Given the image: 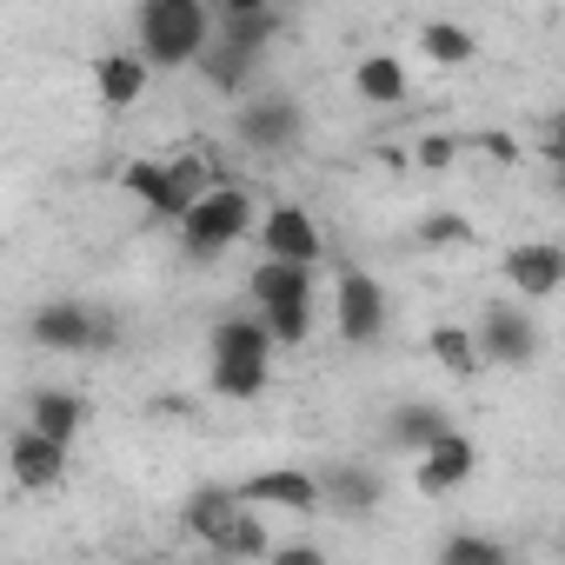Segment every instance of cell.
<instances>
[{
    "mask_svg": "<svg viewBox=\"0 0 565 565\" xmlns=\"http://www.w3.org/2000/svg\"><path fill=\"white\" fill-rule=\"evenodd\" d=\"M419 47H426V61H439V67H466V61L479 54V41H472L466 28H452V21H426V28H419Z\"/></svg>",
    "mask_w": 565,
    "mask_h": 565,
    "instance_id": "23",
    "label": "cell"
},
{
    "mask_svg": "<svg viewBox=\"0 0 565 565\" xmlns=\"http://www.w3.org/2000/svg\"><path fill=\"white\" fill-rule=\"evenodd\" d=\"M439 565H512V558H505V545H492L486 532H452V539L439 545Z\"/></svg>",
    "mask_w": 565,
    "mask_h": 565,
    "instance_id": "25",
    "label": "cell"
},
{
    "mask_svg": "<svg viewBox=\"0 0 565 565\" xmlns=\"http://www.w3.org/2000/svg\"><path fill=\"white\" fill-rule=\"evenodd\" d=\"M253 300H259V320L273 327L279 347H300L313 333V273L307 266H279V259H259L253 266Z\"/></svg>",
    "mask_w": 565,
    "mask_h": 565,
    "instance_id": "3",
    "label": "cell"
},
{
    "mask_svg": "<svg viewBox=\"0 0 565 565\" xmlns=\"http://www.w3.org/2000/svg\"><path fill=\"white\" fill-rule=\"evenodd\" d=\"M333 327H340L347 347H373L386 333V287H380L373 273H360V266L340 273V287H333Z\"/></svg>",
    "mask_w": 565,
    "mask_h": 565,
    "instance_id": "5",
    "label": "cell"
},
{
    "mask_svg": "<svg viewBox=\"0 0 565 565\" xmlns=\"http://www.w3.org/2000/svg\"><path fill=\"white\" fill-rule=\"evenodd\" d=\"M34 340H41V347H54V353H81V347H100V340H107V327H100L87 307L54 300V307H41V313H34Z\"/></svg>",
    "mask_w": 565,
    "mask_h": 565,
    "instance_id": "12",
    "label": "cell"
},
{
    "mask_svg": "<svg viewBox=\"0 0 565 565\" xmlns=\"http://www.w3.org/2000/svg\"><path fill=\"white\" fill-rule=\"evenodd\" d=\"M273 34H279V14H266L259 0H226V8H213V41H226V47H239L253 61H259V47Z\"/></svg>",
    "mask_w": 565,
    "mask_h": 565,
    "instance_id": "13",
    "label": "cell"
},
{
    "mask_svg": "<svg viewBox=\"0 0 565 565\" xmlns=\"http://www.w3.org/2000/svg\"><path fill=\"white\" fill-rule=\"evenodd\" d=\"M28 426L41 433V439H54V446H74V433L87 426V406L74 399V393H34V413H28Z\"/></svg>",
    "mask_w": 565,
    "mask_h": 565,
    "instance_id": "18",
    "label": "cell"
},
{
    "mask_svg": "<svg viewBox=\"0 0 565 565\" xmlns=\"http://www.w3.org/2000/svg\"><path fill=\"white\" fill-rule=\"evenodd\" d=\"M452 426H446V413L439 406H399L393 413V446H413V452H426V446H439Z\"/></svg>",
    "mask_w": 565,
    "mask_h": 565,
    "instance_id": "22",
    "label": "cell"
},
{
    "mask_svg": "<svg viewBox=\"0 0 565 565\" xmlns=\"http://www.w3.org/2000/svg\"><path fill=\"white\" fill-rule=\"evenodd\" d=\"M266 565H327V552L320 545H273Z\"/></svg>",
    "mask_w": 565,
    "mask_h": 565,
    "instance_id": "28",
    "label": "cell"
},
{
    "mask_svg": "<svg viewBox=\"0 0 565 565\" xmlns=\"http://www.w3.org/2000/svg\"><path fill=\"white\" fill-rule=\"evenodd\" d=\"M472 466H479L472 439H466V433H446L439 446H426V452H419V466H413V486H419L426 499H446V492H459V486L472 479Z\"/></svg>",
    "mask_w": 565,
    "mask_h": 565,
    "instance_id": "9",
    "label": "cell"
},
{
    "mask_svg": "<svg viewBox=\"0 0 565 565\" xmlns=\"http://www.w3.org/2000/svg\"><path fill=\"white\" fill-rule=\"evenodd\" d=\"M273 327L266 320H220L213 327V393L220 399H259L273 366Z\"/></svg>",
    "mask_w": 565,
    "mask_h": 565,
    "instance_id": "1",
    "label": "cell"
},
{
    "mask_svg": "<svg viewBox=\"0 0 565 565\" xmlns=\"http://www.w3.org/2000/svg\"><path fill=\"white\" fill-rule=\"evenodd\" d=\"M532 320L525 313H512V307H492L486 320H479V353L486 360H499V366H525L532 360Z\"/></svg>",
    "mask_w": 565,
    "mask_h": 565,
    "instance_id": "14",
    "label": "cell"
},
{
    "mask_svg": "<svg viewBox=\"0 0 565 565\" xmlns=\"http://www.w3.org/2000/svg\"><path fill=\"white\" fill-rule=\"evenodd\" d=\"M253 226H259L253 193L226 180V186H213V193H206V200L180 220V239H186V253H193V259H220V253H226L233 239H246Z\"/></svg>",
    "mask_w": 565,
    "mask_h": 565,
    "instance_id": "4",
    "label": "cell"
},
{
    "mask_svg": "<svg viewBox=\"0 0 565 565\" xmlns=\"http://www.w3.org/2000/svg\"><path fill=\"white\" fill-rule=\"evenodd\" d=\"M239 512H246V499H239V492H220V486H206V492H193V499H186V532H193V539H206V545L220 552Z\"/></svg>",
    "mask_w": 565,
    "mask_h": 565,
    "instance_id": "16",
    "label": "cell"
},
{
    "mask_svg": "<svg viewBox=\"0 0 565 565\" xmlns=\"http://www.w3.org/2000/svg\"><path fill=\"white\" fill-rule=\"evenodd\" d=\"M426 353L439 360V373H446V380H479V366H486V353H479V340H472L466 327H452V320L426 333Z\"/></svg>",
    "mask_w": 565,
    "mask_h": 565,
    "instance_id": "17",
    "label": "cell"
},
{
    "mask_svg": "<svg viewBox=\"0 0 565 565\" xmlns=\"http://www.w3.org/2000/svg\"><path fill=\"white\" fill-rule=\"evenodd\" d=\"M552 180H558V193H565V153H558V160H552Z\"/></svg>",
    "mask_w": 565,
    "mask_h": 565,
    "instance_id": "29",
    "label": "cell"
},
{
    "mask_svg": "<svg viewBox=\"0 0 565 565\" xmlns=\"http://www.w3.org/2000/svg\"><path fill=\"white\" fill-rule=\"evenodd\" d=\"M320 499L340 505V512H366V505H380V472H366V466H327L320 472Z\"/></svg>",
    "mask_w": 565,
    "mask_h": 565,
    "instance_id": "20",
    "label": "cell"
},
{
    "mask_svg": "<svg viewBox=\"0 0 565 565\" xmlns=\"http://www.w3.org/2000/svg\"><path fill=\"white\" fill-rule=\"evenodd\" d=\"M200 74L220 87V94H239L246 87V74H253V54H239V47H226V41H213V54L200 61Z\"/></svg>",
    "mask_w": 565,
    "mask_h": 565,
    "instance_id": "24",
    "label": "cell"
},
{
    "mask_svg": "<svg viewBox=\"0 0 565 565\" xmlns=\"http://www.w3.org/2000/svg\"><path fill=\"white\" fill-rule=\"evenodd\" d=\"M294 134H300L294 100H253V107H239V140H246L253 153H279Z\"/></svg>",
    "mask_w": 565,
    "mask_h": 565,
    "instance_id": "15",
    "label": "cell"
},
{
    "mask_svg": "<svg viewBox=\"0 0 565 565\" xmlns=\"http://www.w3.org/2000/svg\"><path fill=\"white\" fill-rule=\"evenodd\" d=\"M259 259H279V266H307L320 259V226L307 206H266L259 220Z\"/></svg>",
    "mask_w": 565,
    "mask_h": 565,
    "instance_id": "6",
    "label": "cell"
},
{
    "mask_svg": "<svg viewBox=\"0 0 565 565\" xmlns=\"http://www.w3.org/2000/svg\"><path fill=\"white\" fill-rule=\"evenodd\" d=\"M452 153H459V140H446V134H433V140H419V167H452Z\"/></svg>",
    "mask_w": 565,
    "mask_h": 565,
    "instance_id": "27",
    "label": "cell"
},
{
    "mask_svg": "<svg viewBox=\"0 0 565 565\" xmlns=\"http://www.w3.org/2000/svg\"><path fill=\"white\" fill-rule=\"evenodd\" d=\"M499 266L512 279V294H525V300H552L565 287V246H552V239H519V246H505Z\"/></svg>",
    "mask_w": 565,
    "mask_h": 565,
    "instance_id": "8",
    "label": "cell"
},
{
    "mask_svg": "<svg viewBox=\"0 0 565 565\" xmlns=\"http://www.w3.org/2000/svg\"><path fill=\"white\" fill-rule=\"evenodd\" d=\"M120 186L153 213V220H186V200H180V180H173V160H127V173H120Z\"/></svg>",
    "mask_w": 565,
    "mask_h": 565,
    "instance_id": "10",
    "label": "cell"
},
{
    "mask_svg": "<svg viewBox=\"0 0 565 565\" xmlns=\"http://www.w3.org/2000/svg\"><path fill=\"white\" fill-rule=\"evenodd\" d=\"M246 505H273V512H320L327 499H320V472H300V466H266V472H253V479H239L233 486Z\"/></svg>",
    "mask_w": 565,
    "mask_h": 565,
    "instance_id": "7",
    "label": "cell"
},
{
    "mask_svg": "<svg viewBox=\"0 0 565 565\" xmlns=\"http://www.w3.org/2000/svg\"><path fill=\"white\" fill-rule=\"evenodd\" d=\"M94 87H100L107 107H134V100L147 94V61H140V54H100Z\"/></svg>",
    "mask_w": 565,
    "mask_h": 565,
    "instance_id": "19",
    "label": "cell"
},
{
    "mask_svg": "<svg viewBox=\"0 0 565 565\" xmlns=\"http://www.w3.org/2000/svg\"><path fill=\"white\" fill-rule=\"evenodd\" d=\"M8 459H14V479H21L28 492H54V486L67 479V446L41 439L34 426H21V433L8 439Z\"/></svg>",
    "mask_w": 565,
    "mask_h": 565,
    "instance_id": "11",
    "label": "cell"
},
{
    "mask_svg": "<svg viewBox=\"0 0 565 565\" xmlns=\"http://www.w3.org/2000/svg\"><path fill=\"white\" fill-rule=\"evenodd\" d=\"M134 28H140L147 67H193V61H206L213 14L200 8V0H147Z\"/></svg>",
    "mask_w": 565,
    "mask_h": 565,
    "instance_id": "2",
    "label": "cell"
},
{
    "mask_svg": "<svg viewBox=\"0 0 565 565\" xmlns=\"http://www.w3.org/2000/svg\"><path fill=\"white\" fill-rule=\"evenodd\" d=\"M419 239H426V246H466V239H472V226H466V220H452V213H433V220L419 226Z\"/></svg>",
    "mask_w": 565,
    "mask_h": 565,
    "instance_id": "26",
    "label": "cell"
},
{
    "mask_svg": "<svg viewBox=\"0 0 565 565\" xmlns=\"http://www.w3.org/2000/svg\"><path fill=\"white\" fill-rule=\"evenodd\" d=\"M353 87H360V100H373V107H399V100H406V67H399L393 54H366L360 74H353Z\"/></svg>",
    "mask_w": 565,
    "mask_h": 565,
    "instance_id": "21",
    "label": "cell"
}]
</instances>
